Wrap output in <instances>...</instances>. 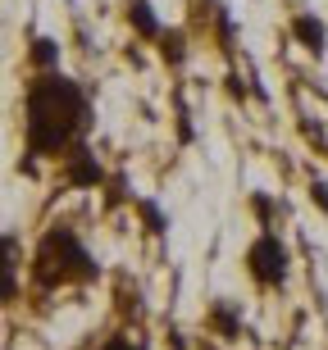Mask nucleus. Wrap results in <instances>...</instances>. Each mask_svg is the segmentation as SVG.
I'll list each match as a JSON object with an SVG mask.
<instances>
[{"instance_id": "9b49d317", "label": "nucleus", "mask_w": 328, "mask_h": 350, "mask_svg": "<svg viewBox=\"0 0 328 350\" xmlns=\"http://www.w3.org/2000/svg\"><path fill=\"white\" fill-rule=\"evenodd\" d=\"M310 200H315V205H319V209L328 214V182H319V178L310 182Z\"/></svg>"}, {"instance_id": "f03ea898", "label": "nucleus", "mask_w": 328, "mask_h": 350, "mask_svg": "<svg viewBox=\"0 0 328 350\" xmlns=\"http://www.w3.org/2000/svg\"><path fill=\"white\" fill-rule=\"evenodd\" d=\"M32 278L41 291H55L64 282H96L101 264L68 223H51L37 241V255H32Z\"/></svg>"}, {"instance_id": "ddd939ff", "label": "nucleus", "mask_w": 328, "mask_h": 350, "mask_svg": "<svg viewBox=\"0 0 328 350\" xmlns=\"http://www.w3.org/2000/svg\"><path fill=\"white\" fill-rule=\"evenodd\" d=\"M251 205H255V214H260V219L269 223V214H274V205H269V200H264V196H255V200H251Z\"/></svg>"}, {"instance_id": "6e6552de", "label": "nucleus", "mask_w": 328, "mask_h": 350, "mask_svg": "<svg viewBox=\"0 0 328 350\" xmlns=\"http://www.w3.org/2000/svg\"><path fill=\"white\" fill-rule=\"evenodd\" d=\"M27 59L41 68V73H60V41L55 37H37L27 46Z\"/></svg>"}, {"instance_id": "1a4fd4ad", "label": "nucleus", "mask_w": 328, "mask_h": 350, "mask_svg": "<svg viewBox=\"0 0 328 350\" xmlns=\"http://www.w3.org/2000/svg\"><path fill=\"white\" fill-rule=\"evenodd\" d=\"M160 55H164V64H187V32H178V27H173V32H164V37H160Z\"/></svg>"}, {"instance_id": "423d86ee", "label": "nucleus", "mask_w": 328, "mask_h": 350, "mask_svg": "<svg viewBox=\"0 0 328 350\" xmlns=\"http://www.w3.org/2000/svg\"><path fill=\"white\" fill-rule=\"evenodd\" d=\"M205 319H210V327H214V332H219L223 341L242 337V310H237L233 300H214V305H210V314H205Z\"/></svg>"}, {"instance_id": "f8f14e48", "label": "nucleus", "mask_w": 328, "mask_h": 350, "mask_svg": "<svg viewBox=\"0 0 328 350\" xmlns=\"http://www.w3.org/2000/svg\"><path fill=\"white\" fill-rule=\"evenodd\" d=\"M101 350H146V346H142V341H132V337H110Z\"/></svg>"}, {"instance_id": "0eeeda50", "label": "nucleus", "mask_w": 328, "mask_h": 350, "mask_svg": "<svg viewBox=\"0 0 328 350\" xmlns=\"http://www.w3.org/2000/svg\"><path fill=\"white\" fill-rule=\"evenodd\" d=\"M128 23H132V32H137V37H146V41H160V37H164V27H160L155 10H151V0H132V5H128Z\"/></svg>"}, {"instance_id": "20e7f679", "label": "nucleus", "mask_w": 328, "mask_h": 350, "mask_svg": "<svg viewBox=\"0 0 328 350\" xmlns=\"http://www.w3.org/2000/svg\"><path fill=\"white\" fill-rule=\"evenodd\" d=\"M64 182L73 191H96V187L105 182V169H101V159H96L87 146H78V150L64 159Z\"/></svg>"}, {"instance_id": "39448f33", "label": "nucleus", "mask_w": 328, "mask_h": 350, "mask_svg": "<svg viewBox=\"0 0 328 350\" xmlns=\"http://www.w3.org/2000/svg\"><path fill=\"white\" fill-rule=\"evenodd\" d=\"M292 37L301 41L315 59L328 51V27H324V18H319V14H297V18H292Z\"/></svg>"}, {"instance_id": "7ed1b4c3", "label": "nucleus", "mask_w": 328, "mask_h": 350, "mask_svg": "<svg viewBox=\"0 0 328 350\" xmlns=\"http://www.w3.org/2000/svg\"><path fill=\"white\" fill-rule=\"evenodd\" d=\"M247 273L255 278V286H264V291H274V286L288 282V246H283L269 228L247 246Z\"/></svg>"}, {"instance_id": "9d476101", "label": "nucleus", "mask_w": 328, "mask_h": 350, "mask_svg": "<svg viewBox=\"0 0 328 350\" xmlns=\"http://www.w3.org/2000/svg\"><path fill=\"white\" fill-rule=\"evenodd\" d=\"M137 209H142V223H146V232H151V237H164V232H169V219H164V209H160L151 196H142V200H137Z\"/></svg>"}, {"instance_id": "f257e3e1", "label": "nucleus", "mask_w": 328, "mask_h": 350, "mask_svg": "<svg viewBox=\"0 0 328 350\" xmlns=\"http://www.w3.org/2000/svg\"><path fill=\"white\" fill-rule=\"evenodd\" d=\"M92 100L64 73H37L23 91V142L27 159L23 173H32V159H51V155H73L82 146V137L92 132Z\"/></svg>"}]
</instances>
